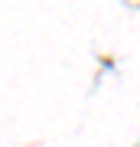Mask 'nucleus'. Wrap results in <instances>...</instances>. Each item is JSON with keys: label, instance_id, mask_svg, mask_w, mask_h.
Segmentation results:
<instances>
[]
</instances>
